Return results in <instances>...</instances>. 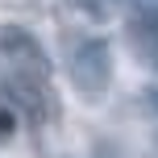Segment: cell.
I'll return each instance as SVG.
<instances>
[{
  "label": "cell",
  "instance_id": "cell-1",
  "mask_svg": "<svg viewBox=\"0 0 158 158\" xmlns=\"http://www.w3.org/2000/svg\"><path fill=\"white\" fill-rule=\"evenodd\" d=\"M67 75H71V87L83 100L104 96V87L112 83V54H108V46L100 38L67 42Z\"/></svg>",
  "mask_w": 158,
  "mask_h": 158
},
{
  "label": "cell",
  "instance_id": "cell-2",
  "mask_svg": "<svg viewBox=\"0 0 158 158\" xmlns=\"http://www.w3.org/2000/svg\"><path fill=\"white\" fill-rule=\"evenodd\" d=\"M0 71H38V75H50V63H46V50L38 46L29 29H17V25H4L0 29Z\"/></svg>",
  "mask_w": 158,
  "mask_h": 158
},
{
  "label": "cell",
  "instance_id": "cell-3",
  "mask_svg": "<svg viewBox=\"0 0 158 158\" xmlns=\"http://www.w3.org/2000/svg\"><path fill=\"white\" fill-rule=\"evenodd\" d=\"M125 42H129V50L137 54V63H146V67H154V71H158V4L129 17Z\"/></svg>",
  "mask_w": 158,
  "mask_h": 158
},
{
  "label": "cell",
  "instance_id": "cell-4",
  "mask_svg": "<svg viewBox=\"0 0 158 158\" xmlns=\"http://www.w3.org/2000/svg\"><path fill=\"white\" fill-rule=\"evenodd\" d=\"M13 129H17V108L0 96V142H8V137H13Z\"/></svg>",
  "mask_w": 158,
  "mask_h": 158
},
{
  "label": "cell",
  "instance_id": "cell-5",
  "mask_svg": "<svg viewBox=\"0 0 158 158\" xmlns=\"http://www.w3.org/2000/svg\"><path fill=\"white\" fill-rule=\"evenodd\" d=\"M146 100H150V108L158 112V87H150V92H146Z\"/></svg>",
  "mask_w": 158,
  "mask_h": 158
}]
</instances>
